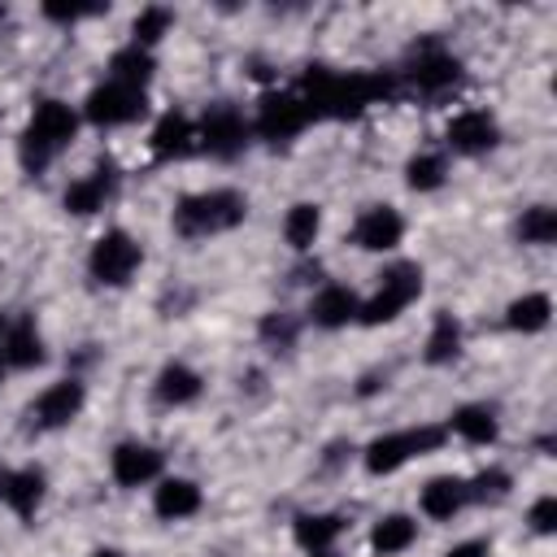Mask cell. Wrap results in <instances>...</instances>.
<instances>
[{
  "label": "cell",
  "mask_w": 557,
  "mask_h": 557,
  "mask_svg": "<svg viewBox=\"0 0 557 557\" xmlns=\"http://www.w3.org/2000/svg\"><path fill=\"white\" fill-rule=\"evenodd\" d=\"M296 91L309 104L313 122H357L361 113L400 96L392 70H344L326 61H309L296 78Z\"/></svg>",
  "instance_id": "1"
},
{
  "label": "cell",
  "mask_w": 557,
  "mask_h": 557,
  "mask_svg": "<svg viewBox=\"0 0 557 557\" xmlns=\"http://www.w3.org/2000/svg\"><path fill=\"white\" fill-rule=\"evenodd\" d=\"M83 131V117H78V104L61 100V96H39L17 131V165L26 178H39L48 174L78 139Z\"/></svg>",
  "instance_id": "2"
},
{
  "label": "cell",
  "mask_w": 557,
  "mask_h": 557,
  "mask_svg": "<svg viewBox=\"0 0 557 557\" xmlns=\"http://www.w3.org/2000/svg\"><path fill=\"white\" fill-rule=\"evenodd\" d=\"M252 205L239 187H200V191H183L170 209V231L187 244H205L218 235H231L248 222Z\"/></svg>",
  "instance_id": "3"
},
{
  "label": "cell",
  "mask_w": 557,
  "mask_h": 557,
  "mask_svg": "<svg viewBox=\"0 0 557 557\" xmlns=\"http://www.w3.org/2000/svg\"><path fill=\"white\" fill-rule=\"evenodd\" d=\"M392 74H396L400 91L422 96V100H444V96H453L461 87L466 65H461V57L440 35H418L405 48V57H400V65Z\"/></svg>",
  "instance_id": "4"
},
{
  "label": "cell",
  "mask_w": 557,
  "mask_h": 557,
  "mask_svg": "<svg viewBox=\"0 0 557 557\" xmlns=\"http://www.w3.org/2000/svg\"><path fill=\"white\" fill-rule=\"evenodd\" d=\"M426 292V270L409 257H396L387 261L379 274H374V287L361 296V309H357V326L366 331H379V326H392L400 322Z\"/></svg>",
  "instance_id": "5"
},
{
  "label": "cell",
  "mask_w": 557,
  "mask_h": 557,
  "mask_svg": "<svg viewBox=\"0 0 557 557\" xmlns=\"http://www.w3.org/2000/svg\"><path fill=\"white\" fill-rule=\"evenodd\" d=\"M448 444V431L444 422H418V426H396V431H379L374 440H366L357 448V461L370 479H392L400 474L409 461L418 457H431Z\"/></svg>",
  "instance_id": "6"
},
{
  "label": "cell",
  "mask_w": 557,
  "mask_h": 557,
  "mask_svg": "<svg viewBox=\"0 0 557 557\" xmlns=\"http://www.w3.org/2000/svg\"><path fill=\"white\" fill-rule=\"evenodd\" d=\"M144 261H148V252H144V244H139L126 226H104V231L87 244L83 270H87V278H91L96 287L122 292V287H131V283L139 278Z\"/></svg>",
  "instance_id": "7"
},
{
  "label": "cell",
  "mask_w": 557,
  "mask_h": 557,
  "mask_svg": "<svg viewBox=\"0 0 557 557\" xmlns=\"http://www.w3.org/2000/svg\"><path fill=\"white\" fill-rule=\"evenodd\" d=\"M248 122H252V144L287 148V144H296L313 126V113H309V104L300 100L296 87H265L257 96Z\"/></svg>",
  "instance_id": "8"
},
{
  "label": "cell",
  "mask_w": 557,
  "mask_h": 557,
  "mask_svg": "<svg viewBox=\"0 0 557 557\" xmlns=\"http://www.w3.org/2000/svg\"><path fill=\"white\" fill-rule=\"evenodd\" d=\"M196 144H200V157L209 161H239L248 148H252V122L244 113V104L235 100H213L205 104V113L196 117Z\"/></svg>",
  "instance_id": "9"
},
{
  "label": "cell",
  "mask_w": 557,
  "mask_h": 557,
  "mask_svg": "<svg viewBox=\"0 0 557 557\" xmlns=\"http://www.w3.org/2000/svg\"><path fill=\"white\" fill-rule=\"evenodd\" d=\"M148 91L144 87H131V83H117V78H100L83 104H78V117L83 126H96V131H122V126H135L148 117Z\"/></svg>",
  "instance_id": "10"
},
{
  "label": "cell",
  "mask_w": 557,
  "mask_h": 557,
  "mask_svg": "<svg viewBox=\"0 0 557 557\" xmlns=\"http://www.w3.org/2000/svg\"><path fill=\"white\" fill-rule=\"evenodd\" d=\"M83 409H87V383H83L78 374H61V379L44 383V387L30 396V405H26L22 418H26V431H35V435H57V431L74 426Z\"/></svg>",
  "instance_id": "11"
},
{
  "label": "cell",
  "mask_w": 557,
  "mask_h": 557,
  "mask_svg": "<svg viewBox=\"0 0 557 557\" xmlns=\"http://www.w3.org/2000/svg\"><path fill=\"white\" fill-rule=\"evenodd\" d=\"M122 191V170L113 157H96L83 174H74L61 191V209L70 218H96L100 209H109Z\"/></svg>",
  "instance_id": "12"
},
{
  "label": "cell",
  "mask_w": 557,
  "mask_h": 557,
  "mask_svg": "<svg viewBox=\"0 0 557 557\" xmlns=\"http://www.w3.org/2000/svg\"><path fill=\"white\" fill-rule=\"evenodd\" d=\"M500 139H505V126H500V117H496L492 109H483V104L457 109V113L448 117V126H444V152H448V157H470V161H474V157L496 152Z\"/></svg>",
  "instance_id": "13"
},
{
  "label": "cell",
  "mask_w": 557,
  "mask_h": 557,
  "mask_svg": "<svg viewBox=\"0 0 557 557\" xmlns=\"http://www.w3.org/2000/svg\"><path fill=\"white\" fill-rule=\"evenodd\" d=\"M405 231H409L405 213H400L396 205H387V200H374V205H366V209L352 218L348 244H352L357 252L387 257V252H396V248L405 244Z\"/></svg>",
  "instance_id": "14"
},
{
  "label": "cell",
  "mask_w": 557,
  "mask_h": 557,
  "mask_svg": "<svg viewBox=\"0 0 557 557\" xmlns=\"http://www.w3.org/2000/svg\"><path fill=\"white\" fill-rule=\"evenodd\" d=\"M165 474V453L152 444V440H117L113 453H109V479L122 487V492H139V487H152L157 479Z\"/></svg>",
  "instance_id": "15"
},
{
  "label": "cell",
  "mask_w": 557,
  "mask_h": 557,
  "mask_svg": "<svg viewBox=\"0 0 557 557\" xmlns=\"http://www.w3.org/2000/svg\"><path fill=\"white\" fill-rule=\"evenodd\" d=\"M148 157L157 165H174V161H191L200 157V144H196V117L183 113V109H165L157 113V122L148 126Z\"/></svg>",
  "instance_id": "16"
},
{
  "label": "cell",
  "mask_w": 557,
  "mask_h": 557,
  "mask_svg": "<svg viewBox=\"0 0 557 557\" xmlns=\"http://www.w3.org/2000/svg\"><path fill=\"white\" fill-rule=\"evenodd\" d=\"M48 500V470L44 466H13L0 470V505L17 518V522H35L39 509Z\"/></svg>",
  "instance_id": "17"
},
{
  "label": "cell",
  "mask_w": 557,
  "mask_h": 557,
  "mask_svg": "<svg viewBox=\"0 0 557 557\" xmlns=\"http://www.w3.org/2000/svg\"><path fill=\"white\" fill-rule=\"evenodd\" d=\"M357 309H361V296H357L348 283L322 278V283L309 292L305 322L318 326V331H344V326H357Z\"/></svg>",
  "instance_id": "18"
},
{
  "label": "cell",
  "mask_w": 557,
  "mask_h": 557,
  "mask_svg": "<svg viewBox=\"0 0 557 557\" xmlns=\"http://www.w3.org/2000/svg\"><path fill=\"white\" fill-rule=\"evenodd\" d=\"M0 361H4L9 374H30V370H39L48 361V339H44L35 313L9 318L4 339H0Z\"/></svg>",
  "instance_id": "19"
},
{
  "label": "cell",
  "mask_w": 557,
  "mask_h": 557,
  "mask_svg": "<svg viewBox=\"0 0 557 557\" xmlns=\"http://www.w3.org/2000/svg\"><path fill=\"white\" fill-rule=\"evenodd\" d=\"M448 440H461L470 448H492L500 440V409L492 400H461L444 418Z\"/></svg>",
  "instance_id": "20"
},
{
  "label": "cell",
  "mask_w": 557,
  "mask_h": 557,
  "mask_svg": "<svg viewBox=\"0 0 557 557\" xmlns=\"http://www.w3.org/2000/svg\"><path fill=\"white\" fill-rule=\"evenodd\" d=\"M470 509V483L466 474H431L418 487V513L426 522H453Z\"/></svg>",
  "instance_id": "21"
},
{
  "label": "cell",
  "mask_w": 557,
  "mask_h": 557,
  "mask_svg": "<svg viewBox=\"0 0 557 557\" xmlns=\"http://www.w3.org/2000/svg\"><path fill=\"white\" fill-rule=\"evenodd\" d=\"M205 509V487L187 474H161L152 483V518L157 522H187Z\"/></svg>",
  "instance_id": "22"
},
{
  "label": "cell",
  "mask_w": 557,
  "mask_h": 557,
  "mask_svg": "<svg viewBox=\"0 0 557 557\" xmlns=\"http://www.w3.org/2000/svg\"><path fill=\"white\" fill-rule=\"evenodd\" d=\"M344 535H348V513H339V509H300L292 518V544L300 553L339 548Z\"/></svg>",
  "instance_id": "23"
},
{
  "label": "cell",
  "mask_w": 557,
  "mask_h": 557,
  "mask_svg": "<svg viewBox=\"0 0 557 557\" xmlns=\"http://www.w3.org/2000/svg\"><path fill=\"white\" fill-rule=\"evenodd\" d=\"M205 396V374L187 361H165L157 374H152V400L161 409H187Z\"/></svg>",
  "instance_id": "24"
},
{
  "label": "cell",
  "mask_w": 557,
  "mask_h": 557,
  "mask_svg": "<svg viewBox=\"0 0 557 557\" xmlns=\"http://www.w3.org/2000/svg\"><path fill=\"white\" fill-rule=\"evenodd\" d=\"M461 348H466V326H461V318L448 313V309H440V313L431 318L426 335H422V366L444 370V366H453V361L461 357Z\"/></svg>",
  "instance_id": "25"
},
{
  "label": "cell",
  "mask_w": 557,
  "mask_h": 557,
  "mask_svg": "<svg viewBox=\"0 0 557 557\" xmlns=\"http://www.w3.org/2000/svg\"><path fill=\"white\" fill-rule=\"evenodd\" d=\"M500 322H505L509 335H522V339L544 335V331L553 326V296L540 292V287H535V292H522V296H513V300L505 305Z\"/></svg>",
  "instance_id": "26"
},
{
  "label": "cell",
  "mask_w": 557,
  "mask_h": 557,
  "mask_svg": "<svg viewBox=\"0 0 557 557\" xmlns=\"http://www.w3.org/2000/svg\"><path fill=\"white\" fill-rule=\"evenodd\" d=\"M366 544H370L374 557H400V553H409V548L418 544V518H413V513H400V509L379 513V518L370 522Z\"/></svg>",
  "instance_id": "27"
},
{
  "label": "cell",
  "mask_w": 557,
  "mask_h": 557,
  "mask_svg": "<svg viewBox=\"0 0 557 557\" xmlns=\"http://www.w3.org/2000/svg\"><path fill=\"white\" fill-rule=\"evenodd\" d=\"M322 222H326V209L318 200H292L287 213H283V244L296 252V257H309L318 235H322Z\"/></svg>",
  "instance_id": "28"
},
{
  "label": "cell",
  "mask_w": 557,
  "mask_h": 557,
  "mask_svg": "<svg viewBox=\"0 0 557 557\" xmlns=\"http://www.w3.org/2000/svg\"><path fill=\"white\" fill-rule=\"evenodd\" d=\"M400 174H405V187L413 196H431V191H440L448 183L453 161H448L444 148H418V152H409V161H405Z\"/></svg>",
  "instance_id": "29"
},
{
  "label": "cell",
  "mask_w": 557,
  "mask_h": 557,
  "mask_svg": "<svg viewBox=\"0 0 557 557\" xmlns=\"http://www.w3.org/2000/svg\"><path fill=\"white\" fill-rule=\"evenodd\" d=\"M104 78H117V83H131V87H144L148 91L152 78H157V52H144L135 44H122V48L109 52Z\"/></svg>",
  "instance_id": "30"
},
{
  "label": "cell",
  "mask_w": 557,
  "mask_h": 557,
  "mask_svg": "<svg viewBox=\"0 0 557 557\" xmlns=\"http://www.w3.org/2000/svg\"><path fill=\"white\" fill-rule=\"evenodd\" d=\"M300 331H305V318L292 313V309H265L257 318V344L265 352H292L296 339H300Z\"/></svg>",
  "instance_id": "31"
},
{
  "label": "cell",
  "mask_w": 557,
  "mask_h": 557,
  "mask_svg": "<svg viewBox=\"0 0 557 557\" xmlns=\"http://www.w3.org/2000/svg\"><path fill=\"white\" fill-rule=\"evenodd\" d=\"M513 239L522 244V248H548V244H557V209L553 205H527L522 213H518V222H513Z\"/></svg>",
  "instance_id": "32"
},
{
  "label": "cell",
  "mask_w": 557,
  "mask_h": 557,
  "mask_svg": "<svg viewBox=\"0 0 557 557\" xmlns=\"http://www.w3.org/2000/svg\"><path fill=\"white\" fill-rule=\"evenodd\" d=\"M170 30H174V9H165V4H144V9L135 13V22H131V39H126V44H135V48H144V52H157Z\"/></svg>",
  "instance_id": "33"
},
{
  "label": "cell",
  "mask_w": 557,
  "mask_h": 557,
  "mask_svg": "<svg viewBox=\"0 0 557 557\" xmlns=\"http://www.w3.org/2000/svg\"><path fill=\"white\" fill-rule=\"evenodd\" d=\"M466 483H470V505L496 509V505H505L513 496V474L505 466H483L479 474H466Z\"/></svg>",
  "instance_id": "34"
},
{
  "label": "cell",
  "mask_w": 557,
  "mask_h": 557,
  "mask_svg": "<svg viewBox=\"0 0 557 557\" xmlns=\"http://www.w3.org/2000/svg\"><path fill=\"white\" fill-rule=\"evenodd\" d=\"M104 13H109V4H70V0L39 4V17L52 22V26H61V30H74L78 22H91V17H104Z\"/></svg>",
  "instance_id": "35"
},
{
  "label": "cell",
  "mask_w": 557,
  "mask_h": 557,
  "mask_svg": "<svg viewBox=\"0 0 557 557\" xmlns=\"http://www.w3.org/2000/svg\"><path fill=\"white\" fill-rule=\"evenodd\" d=\"M527 531L540 535V540L557 535V496H553V492H540V496L527 505Z\"/></svg>",
  "instance_id": "36"
},
{
  "label": "cell",
  "mask_w": 557,
  "mask_h": 557,
  "mask_svg": "<svg viewBox=\"0 0 557 557\" xmlns=\"http://www.w3.org/2000/svg\"><path fill=\"white\" fill-rule=\"evenodd\" d=\"M444 557H492V540L487 535H466V540L448 544Z\"/></svg>",
  "instance_id": "37"
},
{
  "label": "cell",
  "mask_w": 557,
  "mask_h": 557,
  "mask_svg": "<svg viewBox=\"0 0 557 557\" xmlns=\"http://www.w3.org/2000/svg\"><path fill=\"white\" fill-rule=\"evenodd\" d=\"M87 557H126V553H122V548H113V544H100V548H91Z\"/></svg>",
  "instance_id": "38"
},
{
  "label": "cell",
  "mask_w": 557,
  "mask_h": 557,
  "mask_svg": "<svg viewBox=\"0 0 557 557\" xmlns=\"http://www.w3.org/2000/svg\"><path fill=\"white\" fill-rule=\"evenodd\" d=\"M305 557H344L339 548H318V553H305Z\"/></svg>",
  "instance_id": "39"
},
{
  "label": "cell",
  "mask_w": 557,
  "mask_h": 557,
  "mask_svg": "<svg viewBox=\"0 0 557 557\" xmlns=\"http://www.w3.org/2000/svg\"><path fill=\"white\" fill-rule=\"evenodd\" d=\"M4 326H9V313L0 309V339H4Z\"/></svg>",
  "instance_id": "40"
},
{
  "label": "cell",
  "mask_w": 557,
  "mask_h": 557,
  "mask_svg": "<svg viewBox=\"0 0 557 557\" xmlns=\"http://www.w3.org/2000/svg\"><path fill=\"white\" fill-rule=\"evenodd\" d=\"M4 379H9V370H4V361H0V387H4Z\"/></svg>",
  "instance_id": "41"
}]
</instances>
